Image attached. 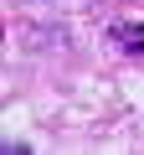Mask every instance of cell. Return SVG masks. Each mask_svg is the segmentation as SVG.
Masks as SVG:
<instances>
[{"mask_svg":"<svg viewBox=\"0 0 144 155\" xmlns=\"http://www.w3.org/2000/svg\"><path fill=\"white\" fill-rule=\"evenodd\" d=\"M113 41L129 57H144V21H113Z\"/></svg>","mask_w":144,"mask_h":155,"instance_id":"1","label":"cell"}]
</instances>
